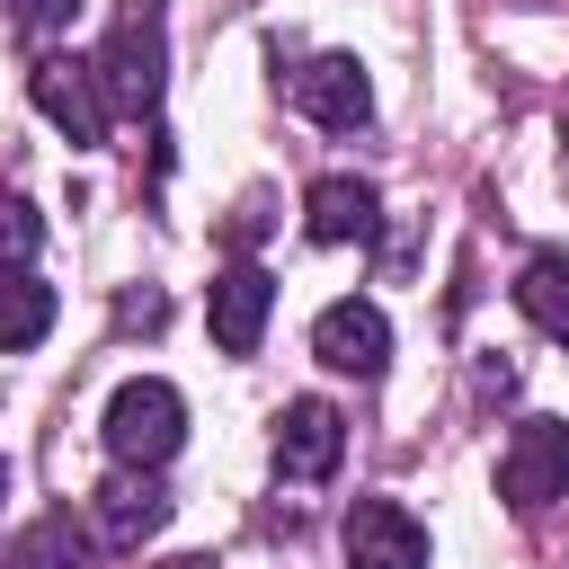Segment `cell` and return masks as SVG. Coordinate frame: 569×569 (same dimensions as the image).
Here are the masks:
<instances>
[{"label": "cell", "instance_id": "cell-1", "mask_svg": "<svg viewBox=\"0 0 569 569\" xmlns=\"http://www.w3.org/2000/svg\"><path fill=\"white\" fill-rule=\"evenodd\" d=\"M89 71H98L107 107L151 116V107H160V89H169V9H160V0H124Z\"/></svg>", "mask_w": 569, "mask_h": 569}, {"label": "cell", "instance_id": "cell-2", "mask_svg": "<svg viewBox=\"0 0 569 569\" xmlns=\"http://www.w3.org/2000/svg\"><path fill=\"white\" fill-rule=\"evenodd\" d=\"M178 445H187V400H178V382L133 373V382L107 400V453L133 462V471H160Z\"/></svg>", "mask_w": 569, "mask_h": 569}, {"label": "cell", "instance_id": "cell-3", "mask_svg": "<svg viewBox=\"0 0 569 569\" xmlns=\"http://www.w3.org/2000/svg\"><path fill=\"white\" fill-rule=\"evenodd\" d=\"M498 489L525 516L551 507V498H569V418H525L507 436V453H498Z\"/></svg>", "mask_w": 569, "mask_h": 569}, {"label": "cell", "instance_id": "cell-4", "mask_svg": "<svg viewBox=\"0 0 569 569\" xmlns=\"http://www.w3.org/2000/svg\"><path fill=\"white\" fill-rule=\"evenodd\" d=\"M27 98L44 107V124L62 133V142H107V89H98V71L89 62H71V53H44L36 71H27Z\"/></svg>", "mask_w": 569, "mask_h": 569}, {"label": "cell", "instance_id": "cell-5", "mask_svg": "<svg viewBox=\"0 0 569 569\" xmlns=\"http://www.w3.org/2000/svg\"><path fill=\"white\" fill-rule=\"evenodd\" d=\"M267 311H276V276L249 267V258H231V267L204 284V320H213V347H222V356H258Z\"/></svg>", "mask_w": 569, "mask_h": 569}, {"label": "cell", "instance_id": "cell-6", "mask_svg": "<svg viewBox=\"0 0 569 569\" xmlns=\"http://www.w3.org/2000/svg\"><path fill=\"white\" fill-rule=\"evenodd\" d=\"M311 356H320L329 373L373 382V373L391 365V320H382V302H329V311L311 320Z\"/></svg>", "mask_w": 569, "mask_h": 569}, {"label": "cell", "instance_id": "cell-7", "mask_svg": "<svg viewBox=\"0 0 569 569\" xmlns=\"http://www.w3.org/2000/svg\"><path fill=\"white\" fill-rule=\"evenodd\" d=\"M347 569H427V525L400 498H356L347 507Z\"/></svg>", "mask_w": 569, "mask_h": 569}, {"label": "cell", "instance_id": "cell-8", "mask_svg": "<svg viewBox=\"0 0 569 569\" xmlns=\"http://www.w3.org/2000/svg\"><path fill=\"white\" fill-rule=\"evenodd\" d=\"M293 107H302L311 124H329V133H356V124L373 116V80H365L356 53H320V62L293 71Z\"/></svg>", "mask_w": 569, "mask_h": 569}, {"label": "cell", "instance_id": "cell-9", "mask_svg": "<svg viewBox=\"0 0 569 569\" xmlns=\"http://www.w3.org/2000/svg\"><path fill=\"white\" fill-rule=\"evenodd\" d=\"M347 453V418L329 400H284L276 418V480H329Z\"/></svg>", "mask_w": 569, "mask_h": 569}, {"label": "cell", "instance_id": "cell-10", "mask_svg": "<svg viewBox=\"0 0 569 569\" xmlns=\"http://www.w3.org/2000/svg\"><path fill=\"white\" fill-rule=\"evenodd\" d=\"M169 525V489L151 480V471H116L107 489H98V542H116V551H142L151 533Z\"/></svg>", "mask_w": 569, "mask_h": 569}, {"label": "cell", "instance_id": "cell-11", "mask_svg": "<svg viewBox=\"0 0 569 569\" xmlns=\"http://www.w3.org/2000/svg\"><path fill=\"white\" fill-rule=\"evenodd\" d=\"M373 222H382V196H373L365 178H320V187L302 196V231H311L320 249H338V240H373Z\"/></svg>", "mask_w": 569, "mask_h": 569}, {"label": "cell", "instance_id": "cell-12", "mask_svg": "<svg viewBox=\"0 0 569 569\" xmlns=\"http://www.w3.org/2000/svg\"><path fill=\"white\" fill-rule=\"evenodd\" d=\"M53 311H62V293H53L44 276L9 267V276H0V356H27V347L53 329Z\"/></svg>", "mask_w": 569, "mask_h": 569}, {"label": "cell", "instance_id": "cell-13", "mask_svg": "<svg viewBox=\"0 0 569 569\" xmlns=\"http://www.w3.org/2000/svg\"><path fill=\"white\" fill-rule=\"evenodd\" d=\"M516 311H525L542 338L569 347V249H533V258H525V276H516Z\"/></svg>", "mask_w": 569, "mask_h": 569}, {"label": "cell", "instance_id": "cell-14", "mask_svg": "<svg viewBox=\"0 0 569 569\" xmlns=\"http://www.w3.org/2000/svg\"><path fill=\"white\" fill-rule=\"evenodd\" d=\"M18 569H89V542H80V525H71V516H44V525H27V542H18Z\"/></svg>", "mask_w": 569, "mask_h": 569}, {"label": "cell", "instance_id": "cell-15", "mask_svg": "<svg viewBox=\"0 0 569 569\" xmlns=\"http://www.w3.org/2000/svg\"><path fill=\"white\" fill-rule=\"evenodd\" d=\"M36 249H44V213H36L27 196H0V276H9V267H27Z\"/></svg>", "mask_w": 569, "mask_h": 569}, {"label": "cell", "instance_id": "cell-16", "mask_svg": "<svg viewBox=\"0 0 569 569\" xmlns=\"http://www.w3.org/2000/svg\"><path fill=\"white\" fill-rule=\"evenodd\" d=\"M71 18H80V0H0V27H18V36H53Z\"/></svg>", "mask_w": 569, "mask_h": 569}, {"label": "cell", "instance_id": "cell-17", "mask_svg": "<svg viewBox=\"0 0 569 569\" xmlns=\"http://www.w3.org/2000/svg\"><path fill=\"white\" fill-rule=\"evenodd\" d=\"M480 391H489V400H507V391H516V365H498V356H489V365H480Z\"/></svg>", "mask_w": 569, "mask_h": 569}, {"label": "cell", "instance_id": "cell-18", "mask_svg": "<svg viewBox=\"0 0 569 569\" xmlns=\"http://www.w3.org/2000/svg\"><path fill=\"white\" fill-rule=\"evenodd\" d=\"M0 498H9V462H0Z\"/></svg>", "mask_w": 569, "mask_h": 569}]
</instances>
